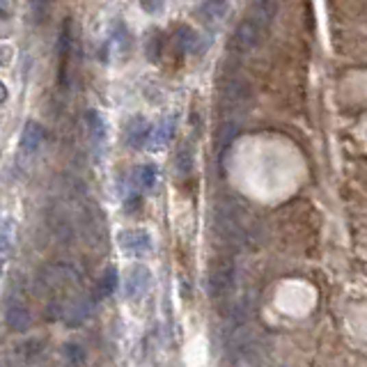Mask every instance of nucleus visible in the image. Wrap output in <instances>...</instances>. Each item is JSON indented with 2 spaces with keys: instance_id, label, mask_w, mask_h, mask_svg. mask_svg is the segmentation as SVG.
Here are the masks:
<instances>
[{
  "instance_id": "22",
  "label": "nucleus",
  "mask_w": 367,
  "mask_h": 367,
  "mask_svg": "<svg viewBox=\"0 0 367 367\" xmlns=\"http://www.w3.org/2000/svg\"><path fill=\"white\" fill-rule=\"evenodd\" d=\"M64 356H67L69 363L81 365L83 360H85V351H83V346H81V344L71 342V344H64Z\"/></svg>"
},
{
  "instance_id": "13",
  "label": "nucleus",
  "mask_w": 367,
  "mask_h": 367,
  "mask_svg": "<svg viewBox=\"0 0 367 367\" xmlns=\"http://www.w3.org/2000/svg\"><path fill=\"white\" fill-rule=\"evenodd\" d=\"M8 324H10V329H14L16 333H25V331H28L30 329V312H28V307L21 305V303L10 305Z\"/></svg>"
},
{
  "instance_id": "10",
  "label": "nucleus",
  "mask_w": 367,
  "mask_h": 367,
  "mask_svg": "<svg viewBox=\"0 0 367 367\" xmlns=\"http://www.w3.org/2000/svg\"><path fill=\"white\" fill-rule=\"evenodd\" d=\"M275 16V3L273 0H251V16L262 30L273 21Z\"/></svg>"
},
{
  "instance_id": "19",
  "label": "nucleus",
  "mask_w": 367,
  "mask_h": 367,
  "mask_svg": "<svg viewBox=\"0 0 367 367\" xmlns=\"http://www.w3.org/2000/svg\"><path fill=\"white\" fill-rule=\"evenodd\" d=\"M10 246H12V227H10V223H3V225H0V275H3L5 262H8Z\"/></svg>"
},
{
  "instance_id": "3",
  "label": "nucleus",
  "mask_w": 367,
  "mask_h": 367,
  "mask_svg": "<svg viewBox=\"0 0 367 367\" xmlns=\"http://www.w3.org/2000/svg\"><path fill=\"white\" fill-rule=\"evenodd\" d=\"M152 287V271L145 264H134L124 275V294L131 301L142 299Z\"/></svg>"
},
{
  "instance_id": "16",
  "label": "nucleus",
  "mask_w": 367,
  "mask_h": 367,
  "mask_svg": "<svg viewBox=\"0 0 367 367\" xmlns=\"http://www.w3.org/2000/svg\"><path fill=\"white\" fill-rule=\"evenodd\" d=\"M134 179H136V186L142 188V191H149V188L156 184V166L152 163H145V166L136 168L134 173Z\"/></svg>"
},
{
  "instance_id": "20",
  "label": "nucleus",
  "mask_w": 367,
  "mask_h": 367,
  "mask_svg": "<svg viewBox=\"0 0 367 367\" xmlns=\"http://www.w3.org/2000/svg\"><path fill=\"white\" fill-rule=\"evenodd\" d=\"M113 42L117 44V49H120V53H127L131 49V35H129V28L124 25L122 21L115 23V30H113Z\"/></svg>"
},
{
  "instance_id": "7",
  "label": "nucleus",
  "mask_w": 367,
  "mask_h": 367,
  "mask_svg": "<svg viewBox=\"0 0 367 367\" xmlns=\"http://www.w3.org/2000/svg\"><path fill=\"white\" fill-rule=\"evenodd\" d=\"M223 99L229 108H241L253 99V90L244 78H232L223 88Z\"/></svg>"
},
{
  "instance_id": "4",
  "label": "nucleus",
  "mask_w": 367,
  "mask_h": 367,
  "mask_svg": "<svg viewBox=\"0 0 367 367\" xmlns=\"http://www.w3.org/2000/svg\"><path fill=\"white\" fill-rule=\"evenodd\" d=\"M117 246L122 248V253L140 257L152 251V234L147 229H122L117 234Z\"/></svg>"
},
{
  "instance_id": "2",
  "label": "nucleus",
  "mask_w": 367,
  "mask_h": 367,
  "mask_svg": "<svg viewBox=\"0 0 367 367\" xmlns=\"http://www.w3.org/2000/svg\"><path fill=\"white\" fill-rule=\"evenodd\" d=\"M207 287L214 299H227L237 287V264L232 257H216L209 266Z\"/></svg>"
},
{
  "instance_id": "5",
  "label": "nucleus",
  "mask_w": 367,
  "mask_h": 367,
  "mask_svg": "<svg viewBox=\"0 0 367 367\" xmlns=\"http://www.w3.org/2000/svg\"><path fill=\"white\" fill-rule=\"evenodd\" d=\"M260 32H262V28L253 21V18H244V21L237 25L234 35H232V49L237 51V53H241V55L251 53V51L260 42Z\"/></svg>"
},
{
  "instance_id": "1",
  "label": "nucleus",
  "mask_w": 367,
  "mask_h": 367,
  "mask_svg": "<svg viewBox=\"0 0 367 367\" xmlns=\"http://www.w3.org/2000/svg\"><path fill=\"white\" fill-rule=\"evenodd\" d=\"M214 229L223 244L241 248L253 239V229L244 218V212L234 202H223L214 212Z\"/></svg>"
},
{
  "instance_id": "23",
  "label": "nucleus",
  "mask_w": 367,
  "mask_h": 367,
  "mask_svg": "<svg viewBox=\"0 0 367 367\" xmlns=\"http://www.w3.org/2000/svg\"><path fill=\"white\" fill-rule=\"evenodd\" d=\"M140 8L147 14H161L163 8H166V0H140Z\"/></svg>"
},
{
  "instance_id": "17",
  "label": "nucleus",
  "mask_w": 367,
  "mask_h": 367,
  "mask_svg": "<svg viewBox=\"0 0 367 367\" xmlns=\"http://www.w3.org/2000/svg\"><path fill=\"white\" fill-rule=\"evenodd\" d=\"M115 287H117V271L113 266H108L106 271L101 273V278H99V285H97V294L103 299V296H110V294L115 292Z\"/></svg>"
},
{
  "instance_id": "6",
  "label": "nucleus",
  "mask_w": 367,
  "mask_h": 367,
  "mask_svg": "<svg viewBox=\"0 0 367 367\" xmlns=\"http://www.w3.org/2000/svg\"><path fill=\"white\" fill-rule=\"evenodd\" d=\"M44 142V127L39 122H28L21 131V138H18V154L21 159H32L37 154V149L42 147Z\"/></svg>"
},
{
  "instance_id": "18",
  "label": "nucleus",
  "mask_w": 367,
  "mask_h": 367,
  "mask_svg": "<svg viewBox=\"0 0 367 367\" xmlns=\"http://www.w3.org/2000/svg\"><path fill=\"white\" fill-rule=\"evenodd\" d=\"M193 159H195L193 147L188 145V142H184V145L179 147V152H177V173H179V175H188V173H191Z\"/></svg>"
},
{
  "instance_id": "12",
  "label": "nucleus",
  "mask_w": 367,
  "mask_h": 367,
  "mask_svg": "<svg viewBox=\"0 0 367 367\" xmlns=\"http://www.w3.org/2000/svg\"><path fill=\"white\" fill-rule=\"evenodd\" d=\"M175 136V117H163V120L156 124V127L149 131V142H152L154 149H159L163 145H168Z\"/></svg>"
},
{
  "instance_id": "14",
  "label": "nucleus",
  "mask_w": 367,
  "mask_h": 367,
  "mask_svg": "<svg viewBox=\"0 0 367 367\" xmlns=\"http://www.w3.org/2000/svg\"><path fill=\"white\" fill-rule=\"evenodd\" d=\"M58 49H60V83L67 81V60H69V49H71V30H69V21H64L62 25V35H60V44H58Z\"/></svg>"
},
{
  "instance_id": "15",
  "label": "nucleus",
  "mask_w": 367,
  "mask_h": 367,
  "mask_svg": "<svg viewBox=\"0 0 367 367\" xmlns=\"http://www.w3.org/2000/svg\"><path fill=\"white\" fill-rule=\"evenodd\" d=\"M239 136V122H223L218 127V134H216V147L227 149L234 142V138Z\"/></svg>"
},
{
  "instance_id": "8",
  "label": "nucleus",
  "mask_w": 367,
  "mask_h": 367,
  "mask_svg": "<svg viewBox=\"0 0 367 367\" xmlns=\"http://www.w3.org/2000/svg\"><path fill=\"white\" fill-rule=\"evenodd\" d=\"M149 124L147 120L142 115H136V117H131L129 124L124 127V138H127V142H129V147H134V149H142L145 147V142L149 140Z\"/></svg>"
},
{
  "instance_id": "21",
  "label": "nucleus",
  "mask_w": 367,
  "mask_h": 367,
  "mask_svg": "<svg viewBox=\"0 0 367 367\" xmlns=\"http://www.w3.org/2000/svg\"><path fill=\"white\" fill-rule=\"evenodd\" d=\"M177 44H179L184 51H195V46H198V35H195L188 25H181V28L177 30Z\"/></svg>"
},
{
  "instance_id": "11",
  "label": "nucleus",
  "mask_w": 367,
  "mask_h": 367,
  "mask_svg": "<svg viewBox=\"0 0 367 367\" xmlns=\"http://www.w3.org/2000/svg\"><path fill=\"white\" fill-rule=\"evenodd\" d=\"M227 10H229L227 0H205L198 10V16L207 23H216V21H223V18H225Z\"/></svg>"
},
{
  "instance_id": "24",
  "label": "nucleus",
  "mask_w": 367,
  "mask_h": 367,
  "mask_svg": "<svg viewBox=\"0 0 367 367\" xmlns=\"http://www.w3.org/2000/svg\"><path fill=\"white\" fill-rule=\"evenodd\" d=\"M8 101V88H5V83L0 81V103Z\"/></svg>"
},
{
  "instance_id": "9",
  "label": "nucleus",
  "mask_w": 367,
  "mask_h": 367,
  "mask_svg": "<svg viewBox=\"0 0 367 367\" xmlns=\"http://www.w3.org/2000/svg\"><path fill=\"white\" fill-rule=\"evenodd\" d=\"M85 124H88V136H90V142L94 149H101L103 142H106V120H103V115L99 110L90 108L88 113H85Z\"/></svg>"
}]
</instances>
